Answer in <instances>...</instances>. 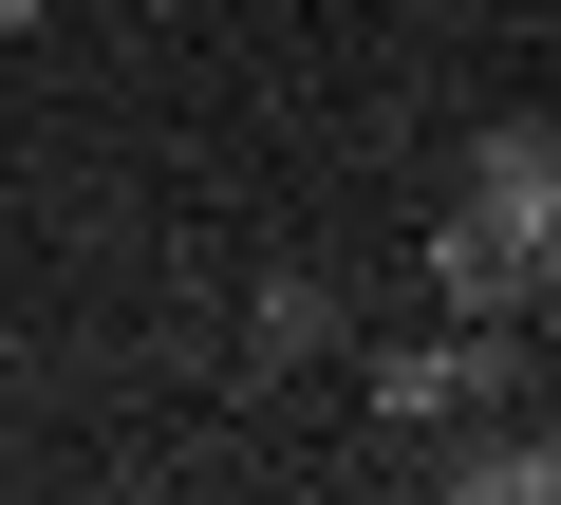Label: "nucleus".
I'll return each mask as SVG.
<instances>
[{
  "mask_svg": "<svg viewBox=\"0 0 561 505\" xmlns=\"http://www.w3.org/2000/svg\"><path fill=\"white\" fill-rule=\"evenodd\" d=\"M319 337H337V282H262V300H243V356H262V375H300Z\"/></svg>",
  "mask_w": 561,
  "mask_h": 505,
  "instance_id": "obj_4",
  "label": "nucleus"
},
{
  "mask_svg": "<svg viewBox=\"0 0 561 505\" xmlns=\"http://www.w3.org/2000/svg\"><path fill=\"white\" fill-rule=\"evenodd\" d=\"M0 38H38V0H0Z\"/></svg>",
  "mask_w": 561,
  "mask_h": 505,
  "instance_id": "obj_5",
  "label": "nucleus"
},
{
  "mask_svg": "<svg viewBox=\"0 0 561 505\" xmlns=\"http://www.w3.org/2000/svg\"><path fill=\"white\" fill-rule=\"evenodd\" d=\"M431 300L449 319H561V131H486L449 225H431Z\"/></svg>",
  "mask_w": 561,
  "mask_h": 505,
  "instance_id": "obj_1",
  "label": "nucleus"
},
{
  "mask_svg": "<svg viewBox=\"0 0 561 505\" xmlns=\"http://www.w3.org/2000/svg\"><path fill=\"white\" fill-rule=\"evenodd\" d=\"M524 412V319H431L375 356V431H486Z\"/></svg>",
  "mask_w": 561,
  "mask_h": 505,
  "instance_id": "obj_2",
  "label": "nucleus"
},
{
  "mask_svg": "<svg viewBox=\"0 0 561 505\" xmlns=\"http://www.w3.org/2000/svg\"><path fill=\"white\" fill-rule=\"evenodd\" d=\"M449 505H561V412H486L468 449H431Z\"/></svg>",
  "mask_w": 561,
  "mask_h": 505,
  "instance_id": "obj_3",
  "label": "nucleus"
}]
</instances>
